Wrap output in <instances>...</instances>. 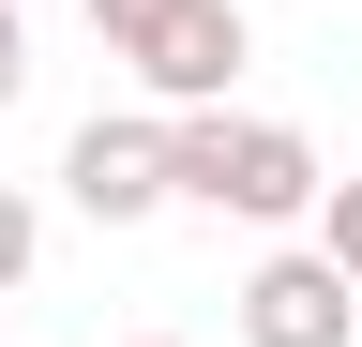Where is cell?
<instances>
[{
  "label": "cell",
  "mask_w": 362,
  "mask_h": 347,
  "mask_svg": "<svg viewBox=\"0 0 362 347\" xmlns=\"http://www.w3.org/2000/svg\"><path fill=\"white\" fill-rule=\"evenodd\" d=\"M317 136L257 106H166V211H211V227H302L317 211Z\"/></svg>",
  "instance_id": "1"
},
{
  "label": "cell",
  "mask_w": 362,
  "mask_h": 347,
  "mask_svg": "<svg viewBox=\"0 0 362 347\" xmlns=\"http://www.w3.org/2000/svg\"><path fill=\"white\" fill-rule=\"evenodd\" d=\"M106 61H136V91H151V106H226V91H242V61H257V16H242V0H151Z\"/></svg>",
  "instance_id": "2"
},
{
  "label": "cell",
  "mask_w": 362,
  "mask_h": 347,
  "mask_svg": "<svg viewBox=\"0 0 362 347\" xmlns=\"http://www.w3.org/2000/svg\"><path fill=\"white\" fill-rule=\"evenodd\" d=\"M61 196L90 211V227H151V211H166V121L90 106L76 136H61Z\"/></svg>",
  "instance_id": "3"
},
{
  "label": "cell",
  "mask_w": 362,
  "mask_h": 347,
  "mask_svg": "<svg viewBox=\"0 0 362 347\" xmlns=\"http://www.w3.org/2000/svg\"><path fill=\"white\" fill-rule=\"evenodd\" d=\"M226 317H242V347H347V332H362V287L302 242V257H257Z\"/></svg>",
  "instance_id": "4"
},
{
  "label": "cell",
  "mask_w": 362,
  "mask_h": 347,
  "mask_svg": "<svg viewBox=\"0 0 362 347\" xmlns=\"http://www.w3.org/2000/svg\"><path fill=\"white\" fill-rule=\"evenodd\" d=\"M30 257H45V196H30V182H0V302L30 287Z\"/></svg>",
  "instance_id": "5"
},
{
  "label": "cell",
  "mask_w": 362,
  "mask_h": 347,
  "mask_svg": "<svg viewBox=\"0 0 362 347\" xmlns=\"http://www.w3.org/2000/svg\"><path fill=\"white\" fill-rule=\"evenodd\" d=\"M317 257L362 287V166H347V182H317Z\"/></svg>",
  "instance_id": "6"
},
{
  "label": "cell",
  "mask_w": 362,
  "mask_h": 347,
  "mask_svg": "<svg viewBox=\"0 0 362 347\" xmlns=\"http://www.w3.org/2000/svg\"><path fill=\"white\" fill-rule=\"evenodd\" d=\"M30 91V0H0V106Z\"/></svg>",
  "instance_id": "7"
},
{
  "label": "cell",
  "mask_w": 362,
  "mask_h": 347,
  "mask_svg": "<svg viewBox=\"0 0 362 347\" xmlns=\"http://www.w3.org/2000/svg\"><path fill=\"white\" fill-rule=\"evenodd\" d=\"M136 16H151V0H90V30H106V46H121V30H136Z\"/></svg>",
  "instance_id": "8"
},
{
  "label": "cell",
  "mask_w": 362,
  "mask_h": 347,
  "mask_svg": "<svg viewBox=\"0 0 362 347\" xmlns=\"http://www.w3.org/2000/svg\"><path fill=\"white\" fill-rule=\"evenodd\" d=\"M136 347H181V332H136Z\"/></svg>",
  "instance_id": "9"
}]
</instances>
